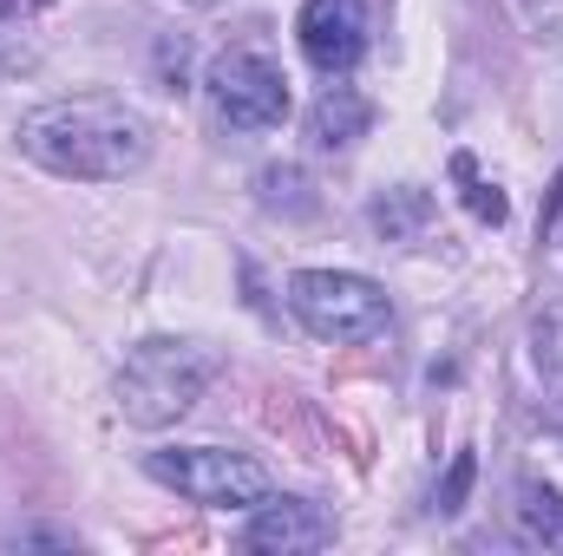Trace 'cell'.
<instances>
[{"instance_id": "obj_1", "label": "cell", "mask_w": 563, "mask_h": 556, "mask_svg": "<svg viewBox=\"0 0 563 556\" xmlns=\"http://www.w3.org/2000/svg\"><path fill=\"white\" fill-rule=\"evenodd\" d=\"M20 151L73 184H119L144 170L151 157V119L132 112L112 92H73V99H46L20 119Z\"/></svg>"}, {"instance_id": "obj_2", "label": "cell", "mask_w": 563, "mask_h": 556, "mask_svg": "<svg viewBox=\"0 0 563 556\" xmlns=\"http://www.w3.org/2000/svg\"><path fill=\"white\" fill-rule=\"evenodd\" d=\"M210 380H217V354L203 341L151 334V341H139L125 354V367H119V413H125V425H144V432L177 425V419L203 400Z\"/></svg>"}, {"instance_id": "obj_3", "label": "cell", "mask_w": 563, "mask_h": 556, "mask_svg": "<svg viewBox=\"0 0 563 556\" xmlns=\"http://www.w3.org/2000/svg\"><path fill=\"white\" fill-rule=\"evenodd\" d=\"M288 308L314 341H334V347H367L394 321L387 288L354 276V269H301V276H288Z\"/></svg>"}, {"instance_id": "obj_4", "label": "cell", "mask_w": 563, "mask_h": 556, "mask_svg": "<svg viewBox=\"0 0 563 556\" xmlns=\"http://www.w3.org/2000/svg\"><path fill=\"white\" fill-rule=\"evenodd\" d=\"M144 471L203 511H250L269 498V471L250 452H223V445H164L144 458Z\"/></svg>"}, {"instance_id": "obj_5", "label": "cell", "mask_w": 563, "mask_h": 556, "mask_svg": "<svg viewBox=\"0 0 563 556\" xmlns=\"http://www.w3.org/2000/svg\"><path fill=\"white\" fill-rule=\"evenodd\" d=\"M203 92H210V105H217V119L230 132H276L282 119H288V79H282V66L263 59V53H250V46L217 53L210 73H203Z\"/></svg>"}, {"instance_id": "obj_6", "label": "cell", "mask_w": 563, "mask_h": 556, "mask_svg": "<svg viewBox=\"0 0 563 556\" xmlns=\"http://www.w3.org/2000/svg\"><path fill=\"white\" fill-rule=\"evenodd\" d=\"M295 33H301L308 66L328 73V79H341V73H354V59L367 53V7H361V0H301Z\"/></svg>"}, {"instance_id": "obj_7", "label": "cell", "mask_w": 563, "mask_h": 556, "mask_svg": "<svg viewBox=\"0 0 563 556\" xmlns=\"http://www.w3.org/2000/svg\"><path fill=\"white\" fill-rule=\"evenodd\" d=\"M334 544V518L308 498H263L250 504V524H243V551L263 556H295V551H321Z\"/></svg>"}, {"instance_id": "obj_8", "label": "cell", "mask_w": 563, "mask_h": 556, "mask_svg": "<svg viewBox=\"0 0 563 556\" xmlns=\"http://www.w3.org/2000/svg\"><path fill=\"white\" fill-rule=\"evenodd\" d=\"M367 125H374V105L354 86H328L308 105V144L314 151H347L354 138H367Z\"/></svg>"}, {"instance_id": "obj_9", "label": "cell", "mask_w": 563, "mask_h": 556, "mask_svg": "<svg viewBox=\"0 0 563 556\" xmlns=\"http://www.w3.org/2000/svg\"><path fill=\"white\" fill-rule=\"evenodd\" d=\"M432 216H439V203H432V190H420V184H394V190H380L367 203V223L387 243H420L426 230H432Z\"/></svg>"}, {"instance_id": "obj_10", "label": "cell", "mask_w": 563, "mask_h": 556, "mask_svg": "<svg viewBox=\"0 0 563 556\" xmlns=\"http://www.w3.org/2000/svg\"><path fill=\"white\" fill-rule=\"evenodd\" d=\"M518 531H525V544L563 551V498H558V491L525 485V491H518Z\"/></svg>"}, {"instance_id": "obj_11", "label": "cell", "mask_w": 563, "mask_h": 556, "mask_svg": "<svg viewBox=\"0 0 563 556\" xmlns=\"http://www.w3.org/2000/svg\"><path fill=\"white\" fill-rule=\"evenodd\" d=\"M256 190H263V210H288V216L314 210V197H308V177H301L295 164H269V170L256 177Z\"/></svg>"}, {"instance_id": "obj_12", "label": "cell", "mask_w": 563, "mask_h": 556, "mask_svg": "<svg viewBox=\"0 0 563 556\" xmlns=\"http://www.w3.org/2000/svg\"><path fill=\"white\" fill-rule=\"evenodd\" d=\"M531 360H538V374L563 393V301L538 314V327H531Z\"/></svg>"}, {"instance_id": "obj_13", "label": "cell", "mask_w": 563, "mask_h": 556, "mask_svg": "<svg viewBox=\"0 0 563 556\" xmlns=\"http://www.w3.org/2000/svg\"><path fill=\"white\" fill-rule=\"evenodd\" d=\"M452 170L465 177V203H472V216H485V223H505V197H498L492 184H478V177H472V157H452Z\"/></svg>"}, {"instance_id": "obj_14", "label": "cell", "mask_w": 563, "mask_h": 556, "mask_svg": "<svg viewBox=\"0 0 563 556\" xmlns=\"http://www.w3.org/2000/svg\"><path fill=\"white\" fill-rule=\"evenodd\" d=\"M33 66H40V53H33L20 33L0 26V79H20V73H33Z\"/></svg>"}, {"instance_id": "obj_15", "label": "cell", "mask_w": 563, "mask_h": 556, "mask_svg": "<svg viewBox=\"0 0 563 556\" xmlns=\"http://www.w3.org/2000/svg\"><path fill=\"white\" fill-rule=\"evenodd\" d=\"M465 485H472V452H459V458H452V478H445V491H439V511H459Z\"/></svg>"}, {"instance_id": "obj_16", "label": "cell", "mask_w": 563, "mask_h": 556, "mask_svg": "<svg viewBox=\"0 0 563 556\" xmlns=\"http://www.w3.org/2000/svg\"><path fill=\"white\" fill-rule=\"evenodd\" d=\"M33 7H46V0H0V20H20V13H33Z\"/></svg>"}, {"instance_id": "obj_17", "label": "cell", "mask_w": 563, "mask_h": 556, "mask_svg": "<svg viewBox=\"0 0 563 556\" xmlns=\"http://www.w3.org/2000/svg\"><path fill=\"white\" fill-rule=\"evenodd\" d=\"M184 7H217V0H184Z\"/></svg>"}]
</instances>
